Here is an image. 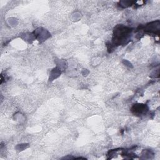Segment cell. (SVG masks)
I'll return each instance as SVG.
<instances>
[{
    "label": "cell",
    "instance_id": "obj_1",
    "mask_svg": "<svg viewBox=\"0 0 160 160\" xmlns=\"http://www.w3.org/2000/svg\"><path fill=\"white\" fill-rule=\"evenodd\" d=\"M131 29L124 27L122 25L117 26L114 31V38L113 41L114 44L119 45L125 42L129 34H131Z\"/></svg>",
    "mask_w": 160,
    "mask_h": 160
},
{
    "label": "cell",
    "instance_id": "obj_2",
    "mask_svg": "<svg viewBox=\"0 0 160 160\" xmlns=\"http://www.w3.org/2000/svg\"><path fill=\"white\" fill-rule=\"evenodd\" d=\"M146 109L147 108L146 106L143 104H136L132 108V111H134V113L136 114H142L144 112L146 111Z\"/></svg>",
    "mask_w": 160,
    "mask_h": 160
}]
</instances>
